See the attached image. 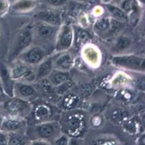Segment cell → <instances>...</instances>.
I'll return each instance as SVG.
<instances>
[{"instance_id":"cell-25","label":"cell","mask_w":145,"mask_h":145,"mask_svg":"<svg viewBox=\"0 0 145 145\" xmlns=\"http://www.w3.org/2000/svg\"><path fill=\"white\" fill-rule=\"evenodd\" d=\"M91 39L90 34L86 31H81L78 34V42L80 45H85L86 44L90 43V40Z\"/></svg>"},{"instance_id":"cell-27","label":"cell","mask_w":145,"mask_h":145,"mask_svg":"<svg viewBox=\"0 0 145 145\" xmlns=\"http://www.w3.org/2000/svg\"><path fill=\"white\" fill-rule=\"evenodd\" d=\"M69 138L67 135L61 134L53 141V145H69Z\"/></svg>"},{"instance_id":"cell-12","label":"cell","mask_w":145,"mask_h":145,"mask_svg":"<svg viewBox=\"0 0 145 145\" xmlns=\"http://www.w3.org/2000/svg\"><path fill=\"white\" fill-rule=\"evenodd\" d=\"M57 55L52 56L54 69L69 72L74 66V57L69 51L57 52Z\"/></svg>"},{"instance_id":"cell-33","label":"cell","mask_w":145,"mask_h":145,"mask_svg":"<svg viewBox=\"0 0 145 145\" xmlns=\"http://www.w3.org/2000/svg\"><path fill=\"white\" fill-rule=\"evenodd\" d=\"M113 0H102V3L104 4H110V3H112Z\"/></svg>"},{"instance_id":"cell-21","label":"cell","mask_w":145,"mask_h":145,"mask_svg":"<svg viewBox=\"0 0 145 145\" xmlns=\"http://www.w3.org/2000/svg\"><path fill=\"white\" fill-rule=\"evenodd\" d=\"M131 45V38H129L128 36H126V35H119L116 38L113 48L114 50V51H116V52H122L123 51H125L127 48H130V46Z\"/></svg>"},{"instance_id":"cell-36","label":"cell","mask_w":145,"mask_h":145,"mask_svg":"<svg viewBox=\"0 0 145 145\" xmlns=\"http://www.w3.org/2000/svg\"><path fill=\"white\" fill-rule=\"evenodd\" d=\"M137 1H138L140 4H142V5L144 4V0H137Z\"/></svg>"},{"instance_id":"cell-11","label":"cell","mask_w":145,"mask_h":145,"mask_svg":"<svg viewBox=\"0 0 145 145\" xmlns=\"http://www.w3.org/2000/svg\"><path fill=\"white\" fill-rule=\"evenodd\" d=\"M82 57L88 65L92 67H97L101 64V54L99 48L91 43H88L84 45L82 51Z\"/></svg>"},{"instance_id":"cell-9","label":"cell","mask_w":145,"mask_h":145,"mask_svg":"<svg viewBox=\"0 0 145 145\" xmlns=\"http://www.w3.org/2000/svg\"><path fill=\"white\" fill-rule=\"evenodd\" d=\"M65 125L69 134L77 135L84 128L85 118L81 113H71L67 116Z\"/></svg>"},{"instance_id":"cell-5","label":"cell","mask_w":145,"mask_h":145,"mask_svg":"<svg viewBox=\"0 0 145 145\" xmlns=\"http://www.w3.org/2000/svg\"><path fill=\"white\" fill-rule=\"evenodd\" d=\"M74 40V31L72 25L62 24L59 26L55 39L54 51L57 52L69 51Z\"/></svg>"},{"instance_id":"cell-14","label":"cell","mask_w":145,"mask_h":145,"mask_svg":"<svg viewBox=\"0 0 145 145\" xmlns=\"http://www.w3.org/2000/svg\"><path fill=\"white\" fill-rule=\"evenodd\" d=\"M59 28V26H55L45 23L38 21V24L35 26L33 31L36 33L38 36L42 38V40H51L53 38L55 39Z\"/></svg>"},{"instance_id":"cell-28","label":"cell","mask_w":145,"mask_h":145,"mask_svg":"<svg viewBox=\"0 0 145 145\" xmlns=\"http://www.w3.org/2000/svg\"><path fill=\"white\" fill-rule=\"evenodd\" d=\"M10 8L8 0H0V17L7 14Z\"/></svg>"},{"instance_id":"cell-37","label":"cell","mask_w":145,"mask_h":145,"mask_svg":"<svg viewBox=\"0 0 145 145\" xmlns=\"http://www.w3.org/2000/svg\"><path fill=\"white\" fill-rule=\"evenodd\" d=\"M0 91H1V93H2V90H1V83H0Z\"/></svg>"},{"instance_id":"cell-13","label":"cell","mask_w":145,"mask_h":145,"mask_svg":"<svg viewBox=\"0 0 145 145\" xmlns=\"http://www.w3.org/2000/svg\"><path fill=\"white\" fill-rule=\"evenodd\" d=\"M35 19L40 22H43L55 26L62 25V16L58 11L51 9L41 10L34 16Z\"/></svg>"},{"instance_id":"cell-1","label":"cell","mask_w":145,"mask_h":145,"mask_svg":"<svg viewBox=\"0 0 145 145\" xmlns=\"http://www.w3.org/2000/svg\"><path fill=\"white\" fill-rule=\"evenodd\" d=\"M34 40V31L33 28L27 26L18 33L8 51V62L13 63L20 55L32 45Z\"/></svg>"},{"instance_id":"cell-26","label":"cell","mask_w":145,"mask_h":145,"mask_svg":"<svg viewBox=\"0 0 145 145\" xmlns=\"http://www.w3.org/2000/svg\"><path fill=\"white\" fill-rule=\"evenodd\" d=\"M72 85H71V82L69 81L65 82L62 84L59 85V86H56L55 88V92L59 95H64L65 93H67L68 90L71 88Z\"/></svg>"},{"instance_id":"cell-41","label":"cell","mask_w":145,"mask_h":145,"mask_svg":"<svg viewBox=\"0 0 145 145\" xmlns=\"http://www.w3.org/2000/svg\"><path fill=\"white\" fill-rule=\"evenodd\" d=\"M15 1H16V0H15Z\"/></svg>"},{"instance_id":"cell-35","label":"cell","mask_w":145,"mask_h":145,"mask_svg":"<svg viewBox=\"0 0 145 145\" xmlns=\"http://www.w3.org/2000/svg\"><path fill=\"white\" fill-rule=\"evenodd\" d=\"M122 1H123V0H113V2H115V4H120V3ZM113 1H112V2H113Z\"/></svg>"},{"instance_id":"cell-23","label":"cell","mask_w":145,"mask_h":145,"mask_svg":"<svg viewBox=\"0 0 145 145\" xmlns=\"http://www.w3.org/2000/svg\"><path fill=\"white\" fill-rule=\"evenodd\" d=\"M7 145H27V140L25 137L20 133L8 134Z\"/></svg>"},{"instance_id":"cell-31","label":"cell","mask_w":145,"mask_h":145,"mask_svg":"<svg viewBox=\"0 0 145 145\" xmlns=\"http://www.w3.org/2000/svg\"><path fill=\"white\" fill-rule=\"evenodd\" d=\"M29 145H50V144L49 142L38 139V140H35L31 142Z\"/></svg>"},{"instance_id":"cell-29","label":"cell","mask_w":145,"mask_h":145,"mask_svg":"<svg viewBox=\"0 0 145 145\" xmlns=\"http://www.w3.org/2000/svg\"><path fill=\"white\" fill-rule=\"evenodd\" d=\"M48 5L52 7H62L66 4L67 0H45Z\"/></svg>"},{"instance_id":"cell-2","label":"cell","mask_w":145,"mask_h":145,"mask_svg":"<svg viewBox=\"0 0 145 145\" xmlns=\"http://www.w3.org/2000/svg\"><path fill=\"white\" fill-rule=\"evenodd\" d=\"M110 62L115 67L125 70L144 74L145 58L144 55L136 54H118L113 55Z\"/></svg>"},{"instance_id":"cell-4","label":"cell","mask_w":145,"mask_h":145,"mask_svg":"<svg viewBox=\"0 0 145 145\" xmlns=\"http://www.w3.org/2000/svg\"><path fill=\"white\" fill-rule=\"evenodd\" d=\"M34 132L38 139L48 142H53L62 134V125L55 120L41 122L34 127Z\"/></svg>"},{"instance_id":"cell-19","label":"cell","mask_w":145,"mask_h":145,"mask_svg":"<svg viewBox=\"0 0 145 145\" xmlns=\"http://www.w3.org/2000/svg\"><path fill=\"white\" fill-rule=\"evenodd\" d=\"M36 4L35 0H16L10 8L14 12L26 13L34 9Z\"/></svg>"},{"instance_id":"cell-18","label":"cell","mask_w":145,"mask_h":145,"mask_svg":"<svg viewBox=\"0 0 145 145\" xmlns=\"http://www.w3.org/2000/svg\"><path fill=\"white\" fill-rule=\"evenodd\" d=\"M47 79L54 87H56L69 80V72L54 69Z\"/></svg>"},{"instance_id":"cell-39","label":"cell","mask_w":145,"mask_h":145,"mask_svg":"<svg viewBox=\"0 0 145 145\" xmlns=\"http://www.w3.org/2000/svg\"><path fill=\"white\" fill-rule=\"evenodd\" d=\"M1 104L0 105V109H1Z\"/></svg>"},{"instance_id":"cell-34","label":"cell","mask_w":145,"mask_h":145,"mask_svg":"<svg viewBox=\"0 0 145 145\" xmlns=\"http://www.w3.org/2000/svg\"><path fill=\"white\" fill-rule=\"evenodd\" d=\"M3 120H4V117H3V116L1 115V113H0V128H1V124H2Z\"/></svg>"},{"instance_id":"cell-30","label":"cell","mask_w":145,"mask_h":145,"mask_svg":"<svg viewBox=\"0 0 145 145\" xmlns=\"http://www.w3.org/2000/svg\"><path fill=\"white\" fill-rule=\"evenodd\" d=\"M8 140V134L0 130V145H7Z\"/></svg>"},{"instance_id":"cell-22","label":"cell","mask_w":145,"mask_h":145,"mask_svg":"<svg viewBox=\"0 0 145 145\" xmlns=\"http://www.w3.org/2000/svg\"><path fill=\"white\" fill-rule=\"evenodd\" d=\"M110 25V17H101L98 18L93 24V29L97 33H109Z\"/></svg>"},{"instance_id":"cell-8","label":"cell","mask_w":145,"mask_h":145,"mask_svg":"<svg viewBox=\"0 0 145 145\" xmlns=\"http://www.w3.org/2000/svg\"><path fill=\"white\" fill-rule=\"evenodd\" d=\"M15 82L11 76L10 67L6 63L0 62V83L3 94L8 98L13 97Z\"/></svg>"},{"instance_id":"cell-6","label":"cell","mask_w":145,"mask_h":145,"mask_svg":"<svg viewBox=\"0 0 145 145\" xmlns=\"http://www.w3.org/2000/svg\"><path fill=\"white\" fill-rule=\"evenodd\" d=\"M48 56L47 51L42 47L40 45H31L22 52L16 61L33 67L37 66Z\"/></svg>"},{"instance_id":"cell-20","label":"cell","mask_w":145,"mask_h":145,"mask_svg":"<svg viewBox=\"0 0 145 145\" xmlns=\"http://www.w3.org/2000/svg\"><path fill=\"white\" fill-rule=\"evenodd\" d=\"M106 8L110 14V18L123 23H126L129 21L128 16L116 4H113L112 3L107 4H106Z\"/></svg>"},{"instance_id":"cell-24","label":"cell","mask_w":145,"mask_h":145,"mask_svg":"<svg viewBox=\"0 0 145 145\" xmlns=\"http://www.w3.org/2000/svg\"><path fill=\"white\" fill-rule=\"evenodd\" d=\"M119 7L129 16L135 9V0H123L119 4Z\"/></svg>"},{"instance_id":"cell-32","label":"cell","mask_w":145,"mask_h":145,"mask_svg":"<svg viewBox=\"0 0 145 145\" xmlns=\"http://www.w3.org/2000/svg\"><path fill=\"white\" fill-rule=\"evenodd\" d=\"M8 99V97H7V96H5V95L3 94V93H0V105L4 103Z\"/></svg>"},{"instance_id":"cell-40","label":"cell","mask_w":145,"mask_h":145,"mask_svg":"<svg viewBox=\"0 0 145 145\" xmlns=\"http://www.w3.org/2000/svg\"><path fill=\"white\" fill-rule=\"evenodd\" d=\"M0 93H1V91H0Z\"/></svg>"},{"instance_id":"cell-7","label":"cell","mask_w":145,"mask_h":145,"mask_svg":"<svg viewBox=\"0 0 145 145\" xmlns=\"http://www.w3.org/2000/svg\"><path fill=\"white\" fill-rule=\"evenodd\" d=\"M13 62L14 65L10 67V72L11 76L15 82H24L27 83H32L37 79L35 71L33 67L27 65L22 62L15 61Z\"/></svg>"},{"instance_id":"cell-16","label":"cell","mask_w":145,"mask_h":145,"mask_svg":"<svg viewBox=\"0 0 145 145\" xmlns=\"http://www.w3.org/2000/svg\"><path fill=\"white\" fill-rule=\"evenodd\" d=\"M52 113L53 111L51 106L44 103H39L34 107L33 106L32 111H31V113L33 115L34 118L38 123L50 120V118L52 116Z\"/></svg>"},{"instance_id":"cell-3","label":"cell","mask_w":145,"mask_h":145,"mask_svg":"<svg viewBox=\"0 0 145 145\" xmlns=\"http://www.w3.org/2000/svg\"><path fill=\"white\" fill-rule=\"evenodd\" d=\"M1 106L4 111L7 112L8 116L22 118H25V117L31 114L33 108L32 104L29 101L16 96L8 98L1 104Z\"/></svg>"},{"instance_id":"cell-17","label":"cell","mask_w":145,"mask_h":145,"mask_svg":"<svg viewBox=\"0 0 145 145\" xmlns=\"http://www.w3.org/2000/svg\"><path fill=\"white\" fill-rule=\"evenodd\" d=\"M53 69L54 66L52 56H48L40 63L37 65V69L35 70L37 79L47 78Z\"/></svg>"},{"instance_id":"cell-15","label":"cell","mask_w":145,"mask_h":145,"mask_svg":"<svg viewBox=\"0 0 145 145\" xmlns=\"http://www.w3.org/2000/svg\"><path fill=\"white\" fill-rule=\"evenodd\" d=\"M36 94L35 87L31 83L24 82H16L14 85V96L29 101Z\"/></svg>"},{"instance_id":"cell-38","label":"cell","mask_w":145,"mask_h":145,"mask_svg":"<svg viewBox=\"0 0 145 145\" xmlns=\"http://www.w3.org/2000/svg\"><path fill=\"white\" fill-rule=\"evenodd\" d=\"M0 36H1V28H0Z\"/></svg>"},{"instance_id":"cell-10","label":"cell","mask_w":145,"mask_h":145,"mask_svg":"<svg viewBox=\"0 0 145 145\" xmlns=\"http://www.w3.org/2000/svg\"><path fill=\"white\" fill-rule=\"evenodd\" d=\"M25 125H26V121L25 118L7 116L5 118L4 117L0 130L5 132L7 134L20 133L21 131L24 130Z\"/></svg>"}]
</instances>
